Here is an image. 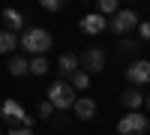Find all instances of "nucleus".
<instances>
[{"instance_id": "1", "label": "nucleus", "mask_w": 150, "mask_h": 135, "mask_svg": "<svg viewBox=\"0 0 150 135\" xmlns=\"http://www.w3.org/2000/svg\"><path fill=\"white\" fill-rule=\"evenodd\" d=\"M51 45H54L51 33L42 30V27H27L24 36H21V48H24L27 54H33V57H36V54H45Z\"/></svg>"}, {"instance_id": "2", "label": "nucleus", "mask_w": 150, "mask_h": 135, "mask_svg": "<svg viewBox=\"0 0 150 135\" xmlns=\"http://www.w3.org/2000/svg\"><path fill=\"white\" fill-rule=\"evenodd\" d=\"M78 99L72 90V84L63 78V81H54L51 87H48V102H51L54 108H60V111H66V108H72V102Z\"/></svg>"}, {"instance_id": "3", "label": "nucleus", "mask_w": 150, "mask_h": 135, "mask_svg": "<svg viewBox=\"0 0 150 135\" xmlns=\"http://www.w3.org/2000/svg\"><path fill=\"white\" fill-rule=\"evenodd\" d=\"M138 12H135V9H117L114 12V15H111V21H108V27L111 30H114L117 36H126L129 30H135V27H138Z\"/></svg>"}, {"instance_id": "4", "label": "nucleus", "mask_w": 150, "mask_h": 135, "mask_svg": "<svg viewBox=\"0 0 150 135\" xmlns=\"http://www.w3.org/2000/svg\"><path fill=\"white\" fill-rule=\"evenodd\" d=\"M117 135H147V117H141V111H129L117 120Z\"/></svg>"}, {"instance_id": "5", "label": "nucleus", "mask_w": 150, "mask_h": 135, "mask_svg": "<svg viewBox=\"0 0 150 135\" xmlns=\"http://www.w3.org/2000/svg\"><path fill=\"white\" fill-rule=\"evenodd\" d=\"M78 69H84V72H102L105 69V51L102 48H87V51L78 57Z\"/></svg>"}, {"instance_id": "6", "label": "nucleus", "mask_w": 150, "mask_h": 135, "mask_svg": "<svg viewBox=\"0 0 150 135\" xmlns=\"http://www.w3.org/2000/svg\"><path fill=\"white\" fill-rule=\"evenodd\" d=\"M126 78L132 87H141V84H150V60H135L126 69Z\"/></svg>"}, {"instance_id": "7", "label": "nucleus", "mask_w": 150, "mask_h": 135, "mask_svg": "<svg viewBox=\"0 0 150 135\" xmlns=\"http://www.w3.org/2000/svg\"><path fill=\"white\" fill-rule=\"evenodd\" d=\"M78 27H81V33H87V36H99L102 30H108V21H105V15H99V12H90V15H84V18L78 21Z\"/></svg>"}, {"instance_id": "8", "label": "nucleus", "mask_w": 150, "mask_h": 135, "mask_svg": "<svg viewBox=\"0 0 150 135\" xmlns=\"http://www.w3.org/2000/svg\"><path fill=\"white\" fill-rule=\"evenodd\" d=\"M24 114H27V111H24L15 99H3V105H0V117H3L6 123H12V126H21Z\"/></svg>"}, {"instance_id": "9", "label": "nucleus", "mask_w": 150, "mask_h": 135, "mask_svg": "<svg viewBox=\"0 0 150 135\" xmlns=\"http://www.w3.org/2000/svg\"><path fill=\"white\" fill-rule=\"evenodd\" d=\"M72 111L78 120H93L96 117V102L90 99V96H78V99L72 102Z\"/></svg>"}, {"instance_id": "10", "label": "nucleus", "mask_w": 150, "mask_h": 135, "mask_svg": "<svg viewBox=\"0 0 150 135\" xmlns=\"http://www.w3.org/2000/svg\"><path fill=\"white\" fill-rule=\"evenodd\" d=\"M0 21L6 24V30H9V33H18V30L24 27V15H21L18 9H12V6H6L3 12H0Z\"/></svg>"}, {"instance_id": "11", "label": "nucleus", "mask_w": 150, "mask_h": 135, "mask_svg": "<svg viewBox=\"0 0 150 135\" xmlns=\"http://www.w3.org/2000/svg\"><path fill=\"white\" fill-rule=\"evenodd\" d=\"M6 69H9V75H15V78H24V75H30V60H27V57H21V54H12Z\"/></svg>"}, {"instance_id": "12", "label": "nucleus", "mask_w": 150, "mask_h": 135, "mask_svg": "<svg viewBox=\"0 0 150 135\" xmlns=\"http://www.w3.org/2000/svg\"><path fill=\"white\" fill-rule=\"evenodd\" d=\"M120 102L129 108V111H138V108L144 105V96L138 93V87H129V90H123V96H120Z\"/></svg>"}, {"instance_id": "13", "label": "nucleus", "mask_w": 150, "mask_h": 135, "mask_svg": "<svg viewBox=\"0 0 150 135\" xmlns=\"http://www.w3.org/2000/svg\"><path fill=\"white\" fill-rule=\"evenodd\" d=\"M69 84H72V90H87L90 87V72H84V69L69 72Z\"/></svg>"}, {"instance_id": "14", "label": "nucleus", "mask_w": 150, "mask_h": 135, "mask_svg": "<svg viewBox=\"0 0 150 135\" xmlns=\"http://www.w3.org/2000/svg\"><path fill=\"white\" fill-rule=\"evenodd\" d=\"M18 48V36L9 30H0V54H12Z\"/></svg>"}, {"instance_id": "15", "label": "nucleus", "mask_w": 150, "mask_h": 135, "mask_svg": "<svg viewBox=\"0 0 150 135\" xmlns=\"http://www.w3.org/2000/svg\"><path fill=\"white\" fill-rule=\"evenodd\" d=\"M57 66H60V72H63V78L69 75V72H75V69H78V57H75V54H60L57 57Z\"/></svg>"}, {"instance_id": "16", "label": "nucleus", "mask_w": 150, "mask_h": 135, "mask_svg": "<svg viewBox=\"0 0 150 135\" xmlns=\"http://www.w3.org/2000/svg\"><path fill=\"white\" fill-rule=\"evenodd\" d=\"M48 69H51V66H48V60H45V54H36V57L30 60V75H45Z\"/></svg>"}, {"instance_id": "17", "label": "nucleus", "mask_w": 150, "mask_h": 135, "mask_svg": "<svg viewBox=\"0 0 150 135\" xmlns=\"http://www.w3.org/2000/svg\"><path fill=\"white\" fill-rule=\"evenodd\" d=\"M117 3H120V0H96L99 15H114V12H117Z\"/></svg>"}, {"instance_id": "18", "label": "nucleus", "mask_w": 150, "mask_h": 135, "mask_svg": "<svg viewBox=\"0 0 150 135\" xmlns=\"http://www.w3.org/2000/svg\"><path fill=\"white\" fill-rule=\"evenodd\" d=\"M39 3H42L45 12H60V9L66 6V0H39Z\"/></svg>"}, {"instance_id": "19", "label": "nucleus", "mask_w": 150, "mask_h": 135, "mask_svg": "<svg viewBox=\"0 0 150 135\" xmlns=\"http://www.w3.org/2000/svg\"><path fill=\"white\" fill-rule=\"evenodd\" d=\"M51 111H54V105L48 102V99H42V102H39V108H36V117H42V120H48V117H51Z\"/></svg>"}, {"instance_id": "20", "label": "nucleus", "mask_w": 150, "mask_h": 135, "mask_svg": "<svg viewBox=\"0 0 150 135\" xmlns=\"http://www.w3.org/2000/svg\"><path fill=\"white\" fill-rule=\"evenodd\" d=\"M138 48H141V45L135 42V39H123V42H120V51H123V54H138Z\"/></svg>"}, {"instance_id": "21", "label": "nucleus", "mask_w": 150, "mask_h": 135, "mask_svg": "<svg viewBox=\"0 0 150 135\" xmlns=\"http://www.w3.org/2000/svg\"><path fill=\"white\" fill-rule=\"evenodd\" d=\"M138 36L144 42H150V21H138Z\"/></svg>"}, {"instance_id": "22", "label": "nucleus", "mask_w": 150, "mask_h": 135, "mask_svg": "<svg viewBox=\"0 0 150 135\" xmlns=\"http://www.w3.org/2000/svg\"><path fill=\"white\" fill-rule=\"evenodd\" d=\"M6 135H33V129H27V126H12Z\"/></svg>"}, {"instance_id": "23", "label": "nucleus", "mask_w": 150, "mask_h": 135, "mask_svg": "<svg viewBox=\"0 0 150 135\" xmlns=\"http://www.w3.org/2000/svg\"><path fill=\"white\" fill-rule=\"evenodd\" d=\"M144 102H147V108H150V96H147V99H144Z\"/></svg>"}, {"instance_id": "24", "label": "nucleus", "mask_w": 150, "mask_h": 135, "mask_svg": "<svg viewBox=\"0 0 150 135\" xmlns=\"http://www.w3.org/2000/svg\"><path fill=\"white\" fill-rule=\"evenodd\" d=\"M147 129H150V117H147Z\"/></svg>"}, {"instance_id": "25", "label": "nucleus", "mask_w": 150, "mask_h": 135, "mask_svg": "<svg viewBox=\"0 0 150 135\" xmlns=\"http://www.w3.org/2000/svg\"><path fill=\"white\" fill-rule=\"evenodd\" d=\"M0 135H3V132H0Z\"/></svg>"}]
</instances>
